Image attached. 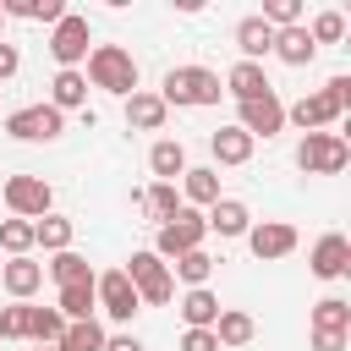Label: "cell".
<instances>
[{"label":"cell","instance_id":"6","mask_svg":"<svg viewBox=\"0 0 351 351\" xmlns=\"http://www.w3.org/2000/svg\"><path fill=\"white\" fill-rule=\"evenodd\" d=\"M5 132H11L16 143H55V137L66 132V115H60L55 104H27V110H11V115H5Z\"/></svg>","mask_w":351,"mask_h":351},{"label":"cell","instance_id":"1","mask_svg":"<svg viewBox=\"0 0 351 351\" xmlns=\"http://www.w3.org/2000/svg\"><path fill=\"white\" fill-rule=\"evenodd\" d=\"M219 77L208 71V66H170L165 71V82H159V99H165V110L176 104V110H197V104H219Z\"/></svg>","mask_w":351,"mask_h":351},{"label":"cell","instance_id":"22","mask_svg":"<svg viewBox=\"0 0 351 351\" xmlns=\"http://www.w3.org/2000/svg\"><path fill=\"white\" fill-rule=\"evenodd\" d=\"M49 104H55L60 115H66V110H82V104H88V77H82V71H55Z\"/></svg>","mask_w":351,"mask_h":351},{"label":"cell","instance_id":"32","mask_svg":"<svg viewBox=\"0 0 351 351\" xmlns=\"http://www.w3.org/2000/svg\"><path fill=\"white\" fill-rule=\"evenodd\" d=\"M0 11H5V16H27V22H49V27L66 16L60 0H11V5H0Z\"/></svg>","mask_w":351,"mask_h":351},{"label":"cell","instance_id":"33","mask_svg":"<svg viewBox=\"0 0 351 351\" xmlns=\"http://www.w3.org/2000/svg\"><path fill=\"white\" fill-rule=\"evenodd\" d=\"M49 274H55L60 285H88V280H93V269H88V258H82V252H71V247H66V252H55V263H49Z\"/></svg>","mask_w":351,"mask_h":351},{"label":"cell","instance_id":"3","mask_svg":"<svg viewBox=\"0 0 351 351\" xmlns=\"http://www.w3.org/2000/svg\"><path fill=\"white\" fill-rule=\"evenodd\" d=\"M121 274L132 280V291H137V302H148V307H165V302L176 296V274H170V263H159L154 252H132Z\"/></svg>","mask_w":351,"mask_h":351},{"label":"cell","instance_id":"19","mask_svg":"<svg viewBox=\"0 0 351 351\" xmlns=\"http://www.w3.org/2000/svg\"><path fill=\"white\" fill-rule=\"evenodd\" d=\"M148 170H154L159 181L176 186V176H186V148H181L176 137H159V143L148 148Z\"/></svg>","mask_w":351,"mask_h":351},{"label":"cell","instance_id":"27","mask_svg":"<svg viewBox=\"0 0 351 351\" xmlns=\"http://www.w3.org/2000/svg\"><path fill=\"white\" fill-rule=\"evenodd\" d=\"M60 318L66 324H82V318H93V307H99V296H93V280L88 285H60Z\"/></svg>","mask_w":351,"mask_h":351},{"label":"cell","instance_id":"26","mask_svg":"<svg viewBox=\"0 0 351 351\" xmlns=\"http://www.w3.org/2000/svg\"><path fill=\"white\" fill-rule=\"evenodd\" d=\"M274 55H280L285 66H307V60H313L318 49H313V38H307V27L296 22V27H280V33H274Z\"/></svg>","mask_w":351,"mask_h":351},{"label":"cell","instance_id":"16","mask_svg":"<svg viewBox=\"0 0 351 351\" xmlns=\"http://www.w3.org/2000/svg\"><path fill=\"white\" fill-rule=\"evenodd\" d=\"M203 225L219 230V236H247V230H252V208H247L241 197H219V203L203 214Z\"/></svg>","mask_w":351,"mask_h":351},{"label":"cell","instance_id":"34","mask_svg":"<svg viewBox=\"0 0 351 351\" xmlns=\"http://www.w3.org/2000/svg\"><path fill=\"white\" fill-rule=\"evenodd\" d=\"M176 274H181V280L197 291V285H208V274H214V258H208L203 247H192V252H181V258H176Z\"/></svg>","mask_w":351,"mask_h":351},{"label":"cell","instance_id":"45","mask_svg":"<svg viewBox=\"0 0 351 351\" xmlns=\"http://www.w3.org/2000/svg\"><path fill=\"white\" fill-rule=\"evenodd\" d=\"M0 27H5V11H0Z\"/></svg>","mask_w":351,"mask_h":351},{"label":"cell","instance_id":"4","mask_svg":"<svg viewBox=\"0 0 351 351\" xmlns=\"http://www.w3.org/2000/svg\"><path fill=\"white\" fill-rule=\"evenodd\" d=\"M296 165H302L307 176H340V170L351 165V148H346L340 132H307V137L296 143Z\"/></svg>","mask_w":351,"mask_h":351},{"label":"cell","instance_id":"41","mask_svg":"<svg viewBox=\"0 0 351 351\" xmlns=\"http://www.w3.org/2000/svg\"><path fill=\"white\" fill-rule=\"evenodd\" d=\"M329 93L340 99V110H351V77L340 71V77H329Z\"/></svg>","mask_w":351,"mask_h":351},{"label":"cell","instance_id":"25","mask_svg":"<svg viewBox=\"0 0 351 351\" xmlns=\"http://www.w3.org/2000/svg\"><path fill=\"white\" fill-rule=\"evenodd\" d=\"M313 335H351V302L346 296H324L313 307Z\"/></svg>","mask_w":351,"mask_h":351},{"label":"cell","instance_id":"13","mask_svg":"<svg viewBox=\"0 0 351 351\" xmlns=\"http://www.w3.org/2000/svg\"><path fill=\"white\" fill-rule=\"evenodd\" d=\"M307 263H313L318 280H340V274L351 269V241H346L340 230H329V236L313 241V258H307Z\"/></svg>","mask_w":351,"mask_h":351},{"label":"cell","instance_id":"14","mask_svg":"<svg viewBox=\"0 0 351 351\" xmlns=\"http://www.w3.org/2000/svg\"><path fill=\"white\" fill-rule=\"evenodd\" d=\"M219 88H225V93H230L236 104H247V99H263V93H274V88H269V71H263V66H252V60H236V66L225 71V82H219Z\"/></svg>","mask_w":351,"mask_h":351},{"label":"cell","instance_id":"5","mask_svg":"<svg viewBox=\"0 0 351 351\" xmlns=\"http://www.w3.org/2000/svg\"><path fill=\"white\" fill-rule=\"evenodd\" d=\"M203 236H208L203 214H197V208H181L170 225H159V236H154V258H159V263H176L181 252L203 247Z\"/></svg>","mask_w":351,"mask_h":351},{"label":"cell","instance_id":"38","mask_svg":"<svg viewBox=\"0 0 351 351\" xmlns=\"http://www.w3.org/2000/svg\"><path fill=\"white\" fill-rule=\"evenodd\" d=\"M0 340H27V302L0 307Z\"/></svg>","mask_w":351,"mask_h":351},{"label":"cell","instance_id":"2","mask_svg":"<svg viewBox=\"0 0 351 351\" xmlns=\"http://www.w3.org/2000/svg\"><path fill=\"white\" fill-rule=\"evenodd\" d=\"M82 77H88L93 88H104V93H121V99L137 93V60H132V49H121V44H93Z\"/></svg>","mask_w":351,"mask_h":351},{"label":"cell","instance_id":"44","mask_svg":"<svg viewBox=\"0 0 351 351\" xmlns=\"http://www.w3.org/2000/svg\"><path fill=\"white\" fill-rule=\"evenodd\" d=\"M38 351H55V346H38Z\"/></svg>","mask_w":351,"mask_h":351},{"label":"cell","instance_id":"23","mask_svg":"<svg viewBox=\"0 0 351 351\" xmlns=\"http://www.w3.org/2000/svg\"><path fill=\"white\" fill-rule=\"evenodd\" d=\"M208 148H214L219 165H247V159H252V137H247L241 126H219V132L208 137Z\"/></svg>","mask_w":351,"mask_h":351},{"label":"cell","instance_id":"37","mask_svg":"<svg viewBox=\"0 0 351 351\" xmlns=\"http://www.w3.org/2000/svg\"><path fill=\"white\" fill-rule=\"evenodd\" d=\"M263 22L280 33V27H296L302 22V0H263Z\"/></svg>","mask_w":351,"mask_h":351},{"label":"cell","instance_id":"12","mask_svg":"<svg viewBox=\"0 0 351 351\" xmlns=\"http://www.w3.org/2000/svg\"><path fill=\"white\" fill-rule=\"evenodd\" d=\"M247 247H252V258L274 263V258L296 252V225H285V219H258V225L247 230Z\"/></svg>","mask_w":351,"mask_h":351},{"label":"cell","instance_id":"18","mask_svg":"<svg viewBox=\"0 0 351 351\" xmlns=\"http://www.w3.org/2000/svg\"><path fill=\"white\" fill-rule=\"evenodd\" d=\"M165 115H170V110H165L159 93H143V88H137V93L126 99V126H137V132H159Z\"/></svg>","mask_w":351,"mask_h":351},{"label":"cell","instance_id":"20","mask_svg":"<svg viewBox=\"0 0 351 351\" xmlns=\"http://www.w3.org/2000/svg\"><path fill=\"white\" fill-rule=\"evenodd\" d=\"M181 186H186V208H214L219 203V170H208V165H186V176H181Z\"/></svg>","mask_w":351,"mask_h":351},{"label":"cell","instance_id":"17","mask_svg":"<svg viewBox=\"0 0 351 351\" xmlns=\"http://www.w3.org/2000/svg\"><path fill=\"white\" fill-rule=\"evenodd\" d=\"M0 285H5L16 302H27V296L44 285V263H33V258H11V263L0 269Z\"/></svg>","mask_w":351,"mask_h":351},{"label":"cell","instance_id":"8","mask_svg":"<svg viewBox=\"0 0 351 351\" xmlns=\"http://www.w3.org/2000/svg\"><path fill=\"white\" fill-rule=\"evenodd\" d=\"M49 55L60 60V71H77V60H88V16L66 11L49 33Z\"/></svg>","mask_w":351,"mask_h":351},{"label":"cell","instance_id":"42","mask_svg":"<svg viewBox=\"0 0 351 351\" xmlns=\"http://www.w3.org/2000/svg\"><path fill=\"white\" fill-rule=\"evenodd\" d=\"M104 351H143L137 335H104Z\"/></svg>","mask_w":351,"mask_h":351},{"label":"cell","instance_id":"29","mask_svg":"<svg viewBox=\"0 0 351 351\" xmlns=\"http://www.w3.org/2000/svg\"><path fill=\"white\" fill-rule=\"evenodd\" d=\"M143 208H148V219H159V225H170V219H176V214H181L186 203L176 197V186H170V181H154V186L143 192Z\"/></svg>","mask_w":351,"mask_h":351},{"label":"cell","instance_id":"10","mask_svg":"<svg viewBox=\"0 0 351 351\" xmlns=\"http://www.w3.org/2000/svg\"><path fill=\"white\" fill-rule=\"evenodd\" d=\"M346 110H340V99L324 88V93H302L296 104H285V121L291 126H302V132H324V126H335Z\"/></svg>","mask_w":351,"mask_h":351},{"label":"cell","instance_id":"24","mask_svg":"<svg viewBox=\"0 0 351 351\" xmlns=\"http://www.w3.org/2000/svg\"><path fill=\"white\" fill-rule=\"evenodd\" d=\"M181 318H186V329H214V318H219V296H214L208 285L186 291V296H181Z\"/></svg>","mask_w":351,"mask_h":351},{"label":"cell","instance_id":"35","mask_svg":"<svg viewBox=\"0 0 351 351\" xmlns=\"http://www.w3.org/2000/svg\"><path fill=\"white\" fill-rule=\"evenodd\" d=\"M0 247H5L11 258H27V247H33V219H0Z\"/></svg>","mask_w":351,"mask_h":351},{"label":"cell","instance_id":"31","mask_svg":"<svg viewBox=\"0 0 351 351\" xmlns=\"http://www.w3.org/2000/svg\"><path fill=\"white\" fill-rule=\"evenodd\" d=\"M55 351H104V329H99L93 318L66 324V335H60V346H55Z\"/></svg>","mask_w":351,"mask_h":351},{"label":"cell","instance_id":"28","mask_svg":"<svg viewBox=\"0 0 351 351\" xmlns=\"http://www.w3.org/2000/svg\"><path fill=\"white\" fill-rule=\"evenodd\" d=\"M60 335H66L60 307H27V340H38V346H60Z\"/></svg>","mask_w":351,"mask_h":351},{"label":"cell","instance_id":"7","mask_svg":"<svg viewBox=\"0 0 351 351\" xmlns=\"http://www.w3.org/2000/svg\"><path fill=\"white\" fill-rule=\"evenodd\" d=\"M49 203H55V192H49L44 176H11V181H5V208H11V219H44Z\"/></svg>","mask_w":351,"mask_h":351},{"label":"cell","instance_id":"30","mask_svg":"<svg viewBox=\"0 0 351 351\" xmlns=\"http://www.w3.org/2000/svg\"><path fill=\"white\" fill-rule=\"evenodd\" d=\"M33 247H44V252H66V247H71V219H60V214L33 219Z\"/></svg>","mask_w":351,"mask_h":351},{"label":"cell","instance_id":"43","mask_svg":"<svg viewBox=\"0 0 351 351\" xmlns=\"http://www.w3.org/2000/svg\"><path fill=\"white\" fill-rule=\"evenodd\" d=\"M313 351H346V335H313Z\"/></svg>","mask_w":351,"mask_h":351},{"label":"cell","instance_id":"39","mask_svg":"<svg viewBox=\"0 0 351 351\" xmlns=\"http://www.w3.org/2000/svg\"><path fill=\"white\" fill-rule=\"evenodd\" d=\"M181 351H219V340H214V329H186Z\"/></svg>","mask_w":351,"mask_h":351},{"label":"cell","instance_id":"21","mask_svg":"<svg viewBox=\"0 0 351 351\" xmlns=\"http://www.w3.org/2000/svg\"><path fill=\"white\" fill-rule=\"evenodd\" d=\"M252 335H258L252 313H241V307H219V318H214V340H219V351H225V346H247Z\"/></svg>","mask_w":351,"mask_h":351},{"label":"cell","instance_id":"40","mask_svg":"<svg viewBox=\"0 0 351 351\" xmlns=\"http://www.w3.org/2000/svg\"><path fill=\"white\" fill-rule=\"evenodd\" d=\"M16 66H22L16 44H5V38H0V82H11V77H16Z\"/></svg>","mask_w":351,"mask_h":351},{"label":"cell","instance_id":"9","mask_svg":"<svg viewBox=\"0 0 351 351\" xmlns=\"http://www.w3.org/2000/svg\"><path fill=\"white\" fill-rule=\"evenodd\" d=\"M236 126L258 143V137H274L280 126H285V104H280V93H263V99H247V104H236Z\"/></svg>","mask_w":351,"mask_h":351},{"label":"cell","instance_id":"11","mask_svg":"<svg viewBox=\"0 0 351 351\" xmlns=\"http://www.w3.org/2000/svg\"><path fill=\"white\" fill-rule=\"evenodd\" d=\"M93 296H99V307L115 318V324H126L143 302H137V291H132V280L121 274V269H110V274H93Z\"/></svg>","mask_w":351,"mask_h":351},{"label":"cell","instance_id":"36","mask_svg":"<svg viewBox=\"0 0 351 351\" xmlns=\"http://www.w3.org/2000/svg\"><path fill=\"white\" fill-rule=\"evenodd\" d=\"M307 38H313V49H318V44H340V38H346V16H340V11H318L313 27H307Z\"/></svg>","mask_w":351,"mask_h":351},{"label":"cell","instance_id":"15","mask_svg":"<svg viewBox=\"0 0 351 351\" xmlns=\"http://www.w3.org/2000/svg\"><path fill=\"white\" fill-rule=\"evenodd\" d=\"M236 49H241V60H263V55H274V27L263 22V16H241L236 22Z\"/></svg>","mask_w":351,"mask_h":351}]
</instances>
